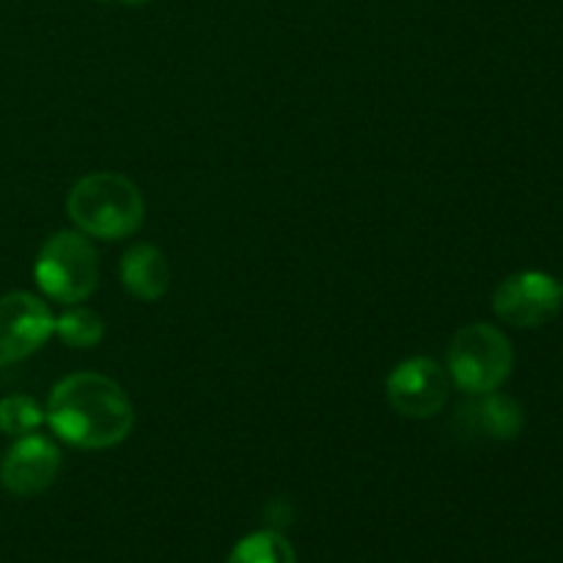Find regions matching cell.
Listing matches in <instances>:
<instances>
[{
    "mask_svg": "<svg viewBox=\"0 0 563 563\" xmlns=\"http://www.w3.org/2000/svg\"><path fill=\"white\" fill-rule=\"evenodd\" d=\"M47 421L44 410L36 399L25 394H14L0 399V432L9 438H22V434L36 432Z\"/></svg>",
    "mask_w": 563,
    "mask_h": 563,
    "instance_id": "obj_13",
    "label": "cell"
},
{
    "mask_svg": "<svg viewBox=\"0 0 563 563\" xmlns=\"http://www.w3.org/2000/svg\"><path fill=\"white\" fill-rule=\"evenodd\" d=\"M55 333V317L42 297L9 291L0 297V366H11L47 344Z\"/></svg>",
    "mask_w": 563,
    "mask_h": 563,
    "instance_id": "obj_7",
    "label": "cell"
},
{
    "mask_svg": "<svg viewBox=\"0 0 563 563\" xmlns=\"http://www.w3.org/2000/svg\"><path fill=\"white\" fill-rule=\"evenodd\" d=\"M563 306L561 284L542 269H522L498 284L493 311L500 322L520 330H533L559 317Z\"/></svg>",
    "mask_w": 563,
    "mask_h": 563,
    "instance_id": "obj_5",
    "label": "cell"
},
{
    "mask_svg": "<svg viewBox=\"0 0 563 563\" xmlns=\"http://www.w3.org/2000/svg\"><path fill=\"white\" fill-rule=\"evenodd\" d=\"M456 432L478 443H509L520 438L526 427V410L511 396L489 390V394L471 396V401L456 410Z\"/></svg>",
    "mask_w": 563,
    "mask_h": 563,
    "instance_id": "obj_9",
    "label": "cell"
},
{
    "mask_svg": "<svg viewBox=\"0 0 563 563\" xmlns=\"http://www.w3.org/2000/svg\"><path fill=\"white\" fill-rule=\"evenodd\" d=\"M55 335L71 350H93L104 339V319L86 306H69L55 319Z\"/></svg>",
    "mask_w": 563,
    "mask_h": 563,
    "instance_id": "obj_11",
    "label": "cell"
},
{
    "mask_svg": "<svg viewBox=\"0 0 563 563\" xmlns=\"http://www.w3.org/2000/svg\"><path fill=\"white\" fill-rule=\"evenodd\" d=\"M60 473L58 445L42 434H22L0 462V484L16 498H31L53 487Z\"/></svg>",
    "mask_w": 563,
    "mask_h": 563,
    "instance_id": "obj_8",
    "label": "cell"
},
{
    "mask_svg": "<svg viewBox=\"0 0 563 563\" xmlns=\"http://www.w3.org/2000/svg\"><path fill=\"white\" fill-rule=\"evenodd\" d=\"M451 394V377L432 357H407L385 379L388 405L401 418L427 421L443 412Z\"/></svg>",
    "mask_w": 563,
    "mask_h": 563,
    "instance_id": "obj_6",
    "label": "cell"
},
{
    "mask_svg": "<svg viewBox=\"0 0 563 563\" xmlns=\"http://www.w3.org/2000/svg\"><path fill=\"white\" fill-rule=\"evenodd\" d=\"M561 291H563V280H561Z\"/></svg>",
    "mask_w": 563,
    "mask_h": 563,
    "instance_id": "obj_15",
    "label": "cell"
},
{
    "mask_svg": "<svg viewBox=\"0 0 563 563\" xmlns=\"http://www.w3.org/2000/svg\"><path fill=\"white\" fill-rule=\"evenodd\" d=\"M511 368H515V350L506 333H500L495 324H465L451 341L445 372L451 385H456L462 394L478 396L498 390L509 379Z\"/></svg>",
    "mask_w": 563,
    "mask_h": 563,
    "instance_id": "obj_3",
    "label": "cell"
},
{
    "mask_svg": "<svg viewBox=\"0 0 563 563\" xmlns=\"http://www.w3.org/2000/svg\"><path fill=\"white\" fill-rule=\"evenodd\" d=\"M119 275L121 286L143 302L163 300L170 289L168 256L157 245H148V242H137V245L126 247L119 264Z\"/></svg>",
    "mask_w": 563,
    "mask_h": 563,
    "instance_id": "obj_10",
    "label": "cell"
},
{
    "mask_svg": "<svg viewBox=\"0 0 563 563\" xmlns=\"http://www.w3.org/2000/svg\"><path fill=\"white\" fill-rule=\"evenodd\" d=\"M49 429L64 443L86 451L113 449L130 438L135 407L115 379L97 372L69 374L47 399Z\"/></svg>",
    "mask_w": 563,
    "mask_h": 563,
    "instance_id": "obj_1",
    "label": "cell"
},
{
    "mask_svg": "<svg viewBox=\"0 0 563 563\" xmlns=\"http://www.w3.org/2000/svg\"><path fill=\"white\" fill-rule=\"evenodd\" d=\"M38 289L55 302L77 306L88 300L99 284V256L82 231H55L33 264Z\"/></svg>",
    "mask_w": 563,
    "mask_h": 563,
    "instance_id": "obj_4",
    "label": "cell"
},
{
    "mask_svg": "<svg viewBox=\"0 0 563 563\" xmlns=\"http://www.w3.org/2000/svg\"><path fill=\"white\" fill-rule=\"evenodd\" d=\"M66 212L86 236L115 242L141 229L146 220V201L141 187L124 174L97 170L75 181L66 198Z\"/></svg>",
    "mask_w": 563,
    "mask_h": 563,
    "instance_id": "obj_2",
    "label": "cell"
},
{
    "mask_svg": "<svg viewBox=\"0 0 563 563\" xmlns=\"http://www.w3.org/2000/svg\"><path fill=\"white\" fill-rule=\"evenodd\" d=\"M229 563H297L295 548L278 531H258L231 550Z\"/></svg>",
    "mask_w": 563,
    "mask_h": 563,
    "instance_id": "obj_12",
    "label": "cell"
},
{
    "mask_svg": "<svg viewBox=\"0 0 563 563\" xmlns=\"http://www.w3.org/2000/svg\"><path fill=\"white\" fill-rule=\"evenodd\" d=\"M108 3H119V5H146L148 0H108Z\"/></svg>",
    "mask_w": 563,
    "mask_h": 563,
    "instance_id": "obj_14",
    "label": "cell"
}]
</instances>
